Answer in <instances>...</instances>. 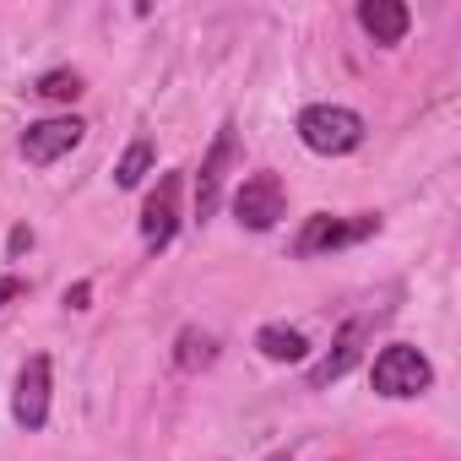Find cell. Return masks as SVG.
I'll return each mask as SVG.
<instances>
[{
	"instance_id": "2e32d148",
	"label": "cell",
	"mask_w": 461,
	"mask_h": 461,
	"mask_svg": "<svg viewBox=\"0 0 461 461\" xmlns=\"http://www.w3.org/2000/svg\"><path fill=\"white\" fill-rule=\"evenodd\" d=\"M87 299H93V288H87V283H77V288H66V304H71V310H87Z\"/></svg>"
},
{
	"instance_id": "9a60e30c",
	"label": "cell",
	"mask_w": 461,
	"mask_h": 461,
	"mask_svg": "<svg viewBox=\"0 0 461 461\" xmlns=\"http://www.w3.org/2000/svg\"><path fill=\"white\" fill-rule=\"evenodd\" d=\"M33 250V228H12V256H28Z\"/></svg>"
},
{
	"instance_id": "6da1fadb",
	"label": "cell",
	"mask_w": 461,
	"mask_h": 461,
	"mask_svg": "<svg viewBox=\"0 0 461 461\" xmlns=\"http://www.w3.org/2000/svg\"><path fill=\"white\" fill-rule=\"evenodd\" d=\"M299 141L310 152H321V158H342V152H353L364 141V120L353 109H342V104H310L299 114Z\"/></svg>"
},
{
	"instance_id": "e0dca14e",
	"label": "cell",
	"mask_w": 461,
	"mask_h": 461,
	"mask_svg": "<svg viewBox=\"0 0 461 461\" xmlns=\"http://www.w3.org/2000/svg\"><path fill=\"white\" fill-rule=\"evenodd\" d=\"M17 294H23V283H17V277H0V304L17 299Z\"/></svg>"
},
{
	"instance_id": "277c9868",
	"label": "cell",
	"mask_w": 461,
	"mask_h": 461,
	"mask_svg": "<svg viewBox=\"0 0 461 461\" xmlns=\"http://www.w3.org/2000/svg\"><path fill=\"white\" fill-rule=\"evenodd\" d=\"M283 206H288V190H283V179H277V174H250V179L234 190V217H240L245 228H256V234L277 228Z\"/></svg>"
},
{
	"instance_id": "52a82bcc",
	"label": "cell",
	"mask_w": 461,
	"mask_h": 461,
	"mask_svg": "<svg viewBox=\"0 0 461 461\" xmlns=\"http://www.w3.org/2000/svg\"><path fill=\"white\" fill-rule=\"evenodd\" d=\"M82 131H87V125H82L77 114H55V120H39V125H28V131H23V158L44 168V163H55L60 152H71V147L82 141Z\"/></svg>"
},
{
	"instance_id": "4fadbf2b",
	"label": "cell",
	"mask_w": 461,
	"mask_h": 461,
	"mask_svg": "<svg viewBox=\"0 0 461 461\" xmlns=\"http://www.w3.org/2000/svg\"><path fill=\"white\" fill-rule=\"evenodd\" d=\"M147 168H152V141H131V147H125V158L114 163V185H125V190H131V185H141V179H147Z\"/></svg>"
},
{
	"instance_id": "30bf717a",
	"label": "cell",
	"mask_w": 461,
	"mask_h": 461,
	"mask_svg": "<svg viewBox=\"0 0 461 461\" xmlns=\"http://www.w3.org/2000/svg\"><path fill=\"white\" fill-rule=\"evenodd\" d=\"M358 23L369 28V39L375 44H402V33H407V6H402V0H364V6H358Z\"/></svg>"
},
{
	"instance_id": "ac0fdd59",
	"label": "cell",
	"mask_w": 461,
	"mask_h": 461,
	"mask_svg": "<svg viewBox=\"0 0 461 461\" xmlns=\"http://www.w3.org/2000/svg\"><path fill=\"white\" fill-rule=\"evenodd\" d=\"M272 461H294V456H288V450H277V456H272Z\"/></svg>"
},
{
	"instance_id": "8fae6325",
	"label": "cell",
	"mask_w": 461,
	"mask_h": 461,
	"mask_svg": "<svg viewBox=\"0 0 461 461\" xmlns=\"http://www.w3.org/2000/svg\"><path fill=\"white\" fill-rule=\"evenodd\" d=\"M256 348H261L267 358H277V364H299V358L310 353V342H304V331H294V326H261V337H256Z\"/></svg>"
},
{
	"instance_id": "9c48e42d",
	"label": "cell",
	"mask_w": 461,
	"mask_h": 461,
	"mask_svg": "<svg viewBox=\"0 0 461 461\" xmlns=\"http://www.w3.org/2000/svg\"><path fill=\"white\" fill-rule=\"evenodd\" d=\"M364 342H369V321L358 315V321H348V326L337 331V342H331V353H326V358H321V364L310 369V385H315V391H326L331 380H342V375H348V369L358 364V353H364Z\"/></svg>"
},
{
	"instance_id": "3957f363",
	"label": "cell",
	"mask_w": 461,
	"mask_h": 461,
	"mask_svg": "<svg viewBox=\"0 0 461 461\" xmlns=\"http://www.w3.org/2000/svg\"><path fill=\"white\" fill-rule=\"evenodd\" d=\"M380 228V217L375 212H358V217H331V212H315L304 228H299V240H294V256H326V250H342V245H358V240H369Z\"/></svg>"
},
{
	"instance_id": "5b68a950",
	"label": "cell",
	"mask_w": 461,
	"mask_h": 461,
	"mask_svg": "<svg viewBox=\"0 0 461 461\" xmlns=\"http://www.w3.org/2000/svg\"><path fill=\"white\" fill-rule=\"evenodd\" d=\"M12 418H17L28 434L50 423V358H44V353H33V358L23 364L17 391H12Z\"/></svg>"
},
{
	"instance_id": "8992f818",
	"label": "cell",
	"mask_w": 461,
	"mask_h": 461,
	"mask_svg": "<svg viewBox=\"0 0 461 461\" xmlns=\"http://www.w3.org/2000/svg\"><path fill=\"white\" fill-rule=\"evenodd\" d=\"M179 185H185L179 174H163L158 190L141 206V240H147V250H168V240H174V228H179Z\"/></svg>"
},
{
	"instance_id": "7c38bea8",
	"label": "cell",
	"mask_w": 461,
	"mask_h": 461,
	"mask_svg": "<svg viewBox=\"0 0 461 461\" xmlns=\"http://www.w3.org/2000/svg\"><path fill=\"white\" fill-rule=\"evenodd\" d=\"M212 358H217V337H212V331L185 326V331H179V342H174V364H179V369H206Z\"/></svg>"
},
{
	"instance_id": "ba28073f",
	"label": "cell",
	"mask_w": 461,
	"mask_h": 461,
	"mask_svg": "<svg viewBox=\"0 0 461 461\" xmlns=\"http://www.w3.org/2000/svg\"><path fill=\"white\" fill-rule=\"evenodd\" d=\"M228 163H234V125H217V141H212V152H206V163L195 174V217L217 212V201H222V168Z\"/></svg>"
},
{
	"instance_id": "5bb4252c",
	"label": "cell",
	"mask_w": 461,
	"mask_h": 461,
	"mask_svg": "<svg viewBox=\"0 0 461 461\" xmlns=\"http://www.w3.org/2000/svg\"><path fill=\"white\" fill-rule=\"evenodd\" d=\"M33 93H44V98H77L82 93V77L77 71H44Z\"/></svg>"
},
{
	"instance_id": "7a4b0ae2",
	"label": "cell",
	"mask_w": 461,
	"mask_h": 461,
	"mask_svg": "<svg viewBox=\"0 0 461 461\" xmlns=\"http://www.w3.org/2000/svg\"><path fill=\"white\" fill-rule=\"evenodd\" d=\"M434 385V364L418 353V348H407V342H391V348H380L375 353V391L380 396H423Z\"/></svg>"
}]
</instances>
